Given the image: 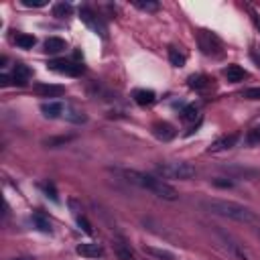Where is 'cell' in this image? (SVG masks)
Listing matches in <instances>:
<instances>
[{"label":"cell","instance_id":"1","mask_svg":"<svg viewBox=\"0 0 260 260\" xmlns=\"http://www.w3.org/2000/svg\"><path fill=\"white\" fill-rule=\"evenodd\" d=\"M120 175H122L126 181H130L132 185H138V187H142V189L152 191V193L158 195L160 199L175 201V199L179 197L177 189H175L173 185H169V183H167L165 179H160V177L146 175V173H140V171H134V169H124V171H120Z\"/></svg>","mask_w":260,"mask_h":260},{"label":"cell","instance_id":"2","mask_svg":"<svg viewBox=\"0 0 260 260\" xmlns=\"http://www.w3.org/2000/svg\"><path fill=\"white\" fill-rule=\"evenodd\" d=\"M201 207L207 209L209 213H215V215H221V217H228V219H234V221H240V223H252L256 221V213L236 201H225V199H205L201 201Z\"/></svg>","mask_w":260,"mask_h":260},{"label":"cell","instance_id":"3","mask_svg":"<svg viewBox=\"0 0 260 260\" xmlns=\"http://www.w3.org/2000/svg\"><path fill=\"white\" fill-rule=\"evenodd\" d=\"M156 171L160 179H179V181H187L197 175L195 167L189 162H162V165H156Z\"/></svg>","mask_w":260,"mask_h":260},{"label":"cell","instance_id":"4","mask_svg":"<svg viewBox=\"0 0 260 260\" xmlns=\"http://www.w3.org/2000/svg\"><path fill=\"white\" fill-rule=\"evenodd\" d=\"M197 43H199V49L205 53V55H211V57H217L223 53V43L217 35L209 32V30H199L197 32Z\"/></svg>","mask_w":260,"mask_h":260},{"label":"cell","instance_id":"5","mask_svg":"<svg viewBox=\"0 0 260 260\" xmlns=\"http://www.w3.org/2000/svg\"><path fill=\"white\" fill-rule=\"evenodd\" d=\"M47 67L55 73H61V75H79L83 71V65L79 63H73V61H67V59H53L47 63Z\"/></svg>","mask_w":260,"mask_h":260},{"label":"cell","instance_id":"6","mask_svg":"<svg viewBox=\"0 0 260 260\" xmlns=\"http://www.w3.org/2000/svg\"><path fill=\"white\" fill-rule=\"evenodd\" d=\"M79 18H81V20H83V22H85V24H87L95 35L106 37V26H104V22H102V20H100V18H98L89 8H85V6H83V8L79 10Z\"/></svg>","mask_w":260,"mask_h":260},{"label":"cell","instance_id":"7","mask_svg":"<svg viewBox=\"0 0 260 260\" xmlns=\"http://www.w3.org/2000/svg\"><path fill=\"white\" fill-rule=\"evenodd\" d=\"M221 171H225L230 177H244V179H254L260 175V171L250 169V167H242V165H223Z\"/></svg>","mask_w":260,"mask_h":260},{"label":"cell","instance_id":"8","mask_svg":"<svg viewBox=\"0 0 260 260\" xmlns=\"http://www.w3.org/2000/svg\"><path fill=\"white\" fill-rule=\"evenodd\" d=\"M75 252H77L79 256H83V258H100V256H104V248H102L100 244H93V242H83V244H79V246L75 248Z\"/></svg>","mask_w":260,"mask_h":260},{"label":"cell","instance_id":"9","mask_svg":"<svg viewBox=\"0 0 260 260\" xmlns=\"http://www.w3.org/2000/svg\"><path fill=\"white\" fill-rule=\"evenodd\" d=\"M152 134L158 138V140H171L175 138V128L169 124V122H154L152 124Z\"/></svg>","mask_w":260,"mask_h":260},{"label":"cell","instance_id":"10","mask_svg":"<svg viewBox=\"0 0 260 260\" xmlns=\"http://www.w3.org/2000/svg\"><path fill=\"white\" fill-rule=\"evenodd\" d=\"M35 91H37L39 95H45V98H57V95H61L65 89H63L61 85H55V83H37V85H35Z\"/></svg>","mask_w":260,"mask_h":260},{"label":"cell","instance_id":"11","mask_svg":"<svg viewBox=\"0 0 260 260\" xmlns=\"http://www.w3.org/2000/svg\"><path fill=\"white\" fill-rule=\"evenodd\" d=\"M28 77H30V69L26 65H22V63H16L14 65V73H12V83L22 87V85H26Z\"/></svg>","mask_w":260,"mask_h":260},{"label":"cell","instance_id":"12","mask_svg":"<svg viewBox=\"0 0 260 260\" xmlns=\"http://www.w3.org/2000/svg\"><path fill=\"white\" fill-rule=\"evenodd\" d=\"M65 49H67V45H65V41L59 39V37H49V39L45 41V51L51 53V55H57V53H61V51H65Z\"/></svg>","mask_w":260,"mask_h":260},{"label":"cell","instance_id":"13","mask_svg":"<svg viewBox=\"0 0 260 260\" xmlns=\"http://www.w3.org/2000/svg\"><path fill=\"white\" fill-rule=\"evenodd\" d=\"M144 254L156 258V260H177V256L169 250H162V248H154V246H144Z\"/></svg>","mask_w":260,"mask_h":260},{"label":"cell","instance_id":"14","mask_svg":"<svg viewBox=\"0 0 260 260\" xmlns=\"http://www.w3.org/2000/svg\"><path fill=\"white\" fill-rule=\"evenodd\" d=\"M134 102L138 106H150L154 102V91L152 89H134Z\"/></svg>","mask_w":260,"mask_h":260},{"label":"cell","instance_id":"15","mask_svg":"<svg viewBox=\"0 0 260 260\" xmlns=\"http://www.w3.org/2000/svg\"><path fill=\"white\" fill-rule=\"evenodd\" d=\"M41 112L45 114V118H57L63 114V106L59 102H45L41 106Z\"/></svg>","mask_w":260,"mask_h":260},{"label":"cell","instance_id":"16","mask_svg":"<svg viewBox=\"0 0 260 260\" xmlns=\"http://www.w3.org/2000/svg\"><path fill=\"white\" fill-rule=\"evenodd\" d=\"M223 73H225L228 81H232V83H238V81H242V79L246 77V71H244L240 65H228Z\"/></svg>","mask_w":260,"mask_h":260},{"label":"cell","instance_id":"17","mask_svg":"<svg viewBox=\"0 0 260 260\" xmlns=\"http://www.w3.org/2000/svg\"><path fill=\"white\" fill-rule=\"evenodd\" d=\"M114 252H116V256L120 260H136L134 254H132V250L124 242H114Z\"/></svg>","mask_w":260,"mask_h":260},{"label":"cell","instance_id":"18","mask_svg":"<svg viewBox=\"0 0 260 260\" xmlns=\"http://www.w3.org/2000/svg\"><path fill=\"white\" fill-rule=\"evenodd\" d=\"M14 43H16L20 49H32V47H35V43H37V39H35L32 35H26V32H18V35L14 37Z\"/></svg>","mask_w":260,"mask_h":260},{"label":"cell","instance_id":"19","mask_svg":"<svg viewBox=\"0 0 260 260\" xmlns=\"http://www.w3.org/2000/svg\"><path fill=\"white\" fill-rule=\"evenodd\" d=\"M169 61L173 67H183L185 65V55L177 47H169Z\"/></svg>","mask_w":260,"mask_h":260},{"label":"cell","instance_id":"20","mask_svg":"<svg viewBox=\"0 0 260 260\" xmlns=\"http://www.w3.org/2000/svg\"><path fill=\"white\" fill-rule=\"evenodd\" d=\"M236 140H238V136H236V134H232V136H223V138H219L217 142H213L211 150H223V148H232V146L236 144Z\"/></svg>","mask_w":260,"mask_h":260},{"label":"cell","instance_id":"21","mask_svg":"<svg viewBox=\"0 0 260 260\" xmlns=\"http://www.w3.org/2000/svg\"><path fill=\"white\" fill-rule=\"evenodd\" d=\"M71 14V4H67V2H59V4H55V8H53V16H57V18H67Z\"/></svg>","mask_w":260,"mask_h":260},{"label":"cell","instance_id":"22","mask_svg":"<svg viewBox=\"0 0 260 260\" xmlns=\"http://www.w3.org/2000/svg\"><path fill=\"white\" fill-rule=\"evenodd\" d=\"M189 87H195V89H205L207 87V77L205 75H191L187 79Z\"/></svg>","mask_w":260,"mask_h":260},{"label":"cell","instance_id":"23","mask_svg":"<svg viewBox=\"0 0 260 260\" xmlns=\"http://www.w3.org/2000/svg\"><path fill=\"white\" fill-rule=\"evenodd\" d=\"M32 223L41 230V232H45V234H51V223H49V219H45L41 213H35L32 215Z\"/></svg>","mask_w":260,"mask_h":260},{"label":"cell","instance_id":"24","mask_svg":"<svg viewBox=\"0 0 260 260\" xmlns=\"http://www.w3.org/2000/svg\"><path fill=\"white\" fill-rule=\"evenodd\" d=\"M132 4H134L136 8H140V10H146V12L158 10V2H152V0H146V2H142V0H134Z\"/></svg>","mask_w":260,"mask_h":260},{"label":"cell","instance_id":"25","mask_svg":"<svg viewBox=\"0 0 260 260\" xmlns=\"http://www.w3.org/2000/svg\"><path fill=\"white\" fill-rule=\"evenodd\" d=\"M69 140H71V136H59V138H47L43 144L49 146V148H55V146H61V144H65Z\"/></svg>","mask_w":260,"mask_h":260},{"label":"cell","instance_id":"26","mask_svg":"<svg viewBox=\"0 0 260 260\" xmlns=\"http://www.w3.org/2000/svg\"><path fill=\"white\" fill-rule=\"evenodd\" d=\"M183 118H185L187 122H193V120L197 118V108H195V106H187V108L183 110Z\"/></svg>","mask_w":260,"mask_h":260},{"label":"cell","instance_id":"27","mask_svg":"<svg viewBox=\"0 0 260 260\" xmlns=\"http://www.w3.org/2000/svg\"><path fill=\"white\" fill-rule=\"evenodd\" d=\"M244 98L248 100H260V87H250L244 91Z\"/></svg>","mask_w":260,"mask_h":260},{"label":"cell","instance_id":"28","mask_svg":"<svg viewBox=\"0 0 260 260\" xmlns=\"http://www.w3.org/2000/svg\"><path fill=\"white\" fill-rule=\"evenodd\" d=\"M77 223H79V228H81L85 234H91V232H93V230H91V225H89V221H87L83 215H79V217H77Z\"/></svg>","mask_w":260,"mask_h":260},{"label":"cell","instance_id":"29","mask_svg":"<svg viewBox=\"0 0 260 260\" xmlns=\"http://www.w3.org/2000/svg\"><path fill=\"white\" fill-rule=\"evenodd\" d=\"M24 6H30V8H41L47 4V0H22Z\"/></svg>","mask_w":260,"mask_h":260},{"label":"cell","instance_id":"30","mask_svg":"<svg viewBox=\"0 0 260 260\" xmlns=\"http://www.w3.org/2000/svg\"><path fill=\"white\" fill-rule=\"evenodd\" d=\"M213 185H215V187H223V189L234 187V183H232L230 179H213Z\"/></svg>","mask_w":260,"mask_h":260},{"label":"cell","instance_id":"31","mask_svg":"<svg viewBox=\"0 0 260 260\" xmlns=\"http://www.w3.org/2000/svg\"><path fill=\"white\" fill-rule=\"evenodd\" d=\"M65 116H67V120H71V122H85V116L79 114V112H71V114H65Z\"/></svg>","mask_w":260,"mask_h":260},{"label":"cell","instance_id":"32","mask_svg":"<svg viewBox=\"0 0 260 260\" xmlns=\"http://www.w3.org/2000/svg\"><path fill=\"white\" fill-rule=\"evenodd\" d=\"M43 189H45V193L53 199V201H59V197H57V193H55V189H53V185H43Z\"/></svg>","mask_w":260,"mask_h":260},{"label":"cell","instance_id":"33","mask_svg":"<svg viewBox=\"0 0 260 260\" xmlns=\"http://www.w3.org/2000/svg\"><path fill=\"white\" fill-rule=\"evenodd\" d=\"M252 20H254V24H256V26L260 28V16H258L256 12H252Z\"/></svg>","mask_w":260,"mask_h":260},{"label":"cell","instance_id":"34","mask_svg":"<svg viewBox=\"0 0 260 260\" xmlns=\"http://www.w3.org/2000/svg\"><path fill=\"white\" fill-rule=\"evenodd\" d=\"M12 260H35L32 256H20V258H12Z\"/></svg>","mask_w":260,"mask_h":260},{"label":"cell","instance_id":"35","mask_svg":"<svg viewBox=\"0 0 260 260\" xmlns=\"http://www.w3.org/2000/svg\"><path fill=\"white\" fill-rule=\"evenodd\" d=\"M256 234H258V236H260V228H258V232H256Z\"/></svg>","mask_w":260,"mask_h":260},{"label":"cell","instance_id":"36","mask_svg":"<svg viewBox=\"0 0 260 260\" xmlns=\"http://www.w3.org/2000/svg\"><path fill=\"white\" fill-rule=\"evenodd\" d=\"M258 130H260V128H258Z\"/></svg>","mask_w":260,"mask_h":260}]
</instances>
